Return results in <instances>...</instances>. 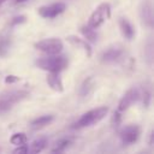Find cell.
Listing matches in <instances>:
<instances>
[{"mask_svg": "<svg viewBox=\"0 0 154 154\" xmlns=\"http://www.w3.org/2000/svg\"><path fill=\"white\" fill-rule=\"evenodd\" d=\"M108 113V107L102 106V107H97L94 109H90L85 113H83L78 120L73 124V129H83L87 126H91L96 123H99L100 120H102Z\"/></svg>", "mask_w": 154, "mask_h": 154, "instance_id": "3957f363", "label": "cell"}, {"mask_svg": "<svg viewBox=\"0 0 154 154\" xmlns=\"http://www.w3.org/2000/svg\"><path fill=\"white\" fill-rule=\"evenodd\" d=\"M5 1H7V0H0V5H2Z\"/></svg>", "mask_w": 154, "mask_h": 154, "instance_id": "4316f807", "label": "cell"}, {"mask_svg": "<svg viewBox=\"0 0 154 154\" xmlns=\"http://www.w3.org/2000/svg\"><path fill=\"white\" fill-rule=\"evenodd\" d=\"M141 135V129L138 125L136 124H130L124 126L120 132H119V137L122 140V142L124 144H134L138 141Z\"/></svg>", "mask_w": 154, "mask_h": 154, "instance_id": "ba28073f", "label": "cell"}, {"mask_svg": "<svg viewBox=\"0 0 154 154\" xmlns=\"http://www.w3.org/2000/svg\"><path fill=\"white\" fill-rule=\"evenodd\" d=\"M46 82L52 90H54L57 93L64 91V84H63V81H61L59 72H48V75L46 77Z\"/></svg>", "mask_w": 154, "mask_h": 154, "instance_id": "8fae6325", "label": "cell"}, {"mask_svg": "<svg viewBox=\"0 0 154 154\" xmlns=\"http://www.w3.org/2000/svg\"><path fill=\"white\" fill-rule=\"evenodd\" d=\"M149 146H153V143H154V135H153V131H150V134H149Z\"/></svg>", "mask_w": 154, "mask_h": 154, "instance_id": "d4e9b609", "label": "cell"}, {"mask_svg": "<svg viewBox=\"0 0 154 154\" xmlns=\"http://www.w3.org/2000/svg\"><path fill=\"white\" fill-rule=\"evenodd\" d=\"M94 89V82L91 77H88L87 79H84V82L82 83V85L79 87V95L82 97H87L88 95L91 94Z\"/></svg>", "mask_w": 154, "mask_h": 154, "instance_id": "e0dca14e", "label": "cell"}, {"mask_svg": "<svg viewBox=\"0 0 154 154\" xmlns=\"http://www.w3.org/2000/svg\"><path fill=\"white\" fill-rule=\"evenodd\" d=\"M140 96H141V95H140V91H138L137 88H130V89L122 96V99L119 100L118 106H117V109H116L114 112L123 116V113H124L125 111H128V109L131 107V105H134V103L140 99Z\"/></svg>", "mask_w": 154, "mask_h": 154, "instance_id": "8992f818", "label": "cell"}, {"mask_svg": "<svg viewBox=\"0 0 154 154\" xmlns=\"http://www.w3.org/2000/svg\"><path fill=\"white\" fill-rule=\"evenodd\" d=\"M119 29H120V32H122V35L126 38V40H132L134 37H135V28L132 26V24L129 22V19L128 18H125V17H120L119 18Z\"/></svg>", "mask_w": 154, "mask_h": 154, "instance_id": "4fadbf2b", "label": "cell"}, {"mask_svg": "<svg viewBox=\"0 0 154 154\" xmlns=\"http://www.w3.org/2000/svg\"><path fill=\"white\" fill-rule=\"evenodd\" d=\"M124 54H125L124 48L120 45H114V46L108 47L107 49H105L101 53L100 60L103 64H114V63H118L119 60H122Z\"/></svg>", "mask_w": 154, "mask_h": 154, "instance_id": "52a82bcc", "label": "cell"}, {"mask_svg": "<svg viewBox=\"0 0 154 154\" xmlns=\"http://www.w3.org/2000/svg\"><path fill=\"white\" fill-rule=\"evenodd\" d=\"M34 47L37 51H41L46 54H59V53H61L64 45L60 38L51 37V38H45V40L36 42L34 45Z\"/></svg>", "mask_w": 154, "mask_h": 154, "instance_id": "5b68a950", "label": "cell"}, {"mask_svg": "<svg viewBox=\"0 0 154 154\" xmlns=\"http://www.w3.org/2000/svg\"><path fill=\"white\" fill-rule=\"evenodd\" d=\"M29 96V93L26 90H6L0 94V114L8 112L13 108V106L23 100H25Z\"/></svg>", "mask_w": 154, "mask_h": 154, "instance_id": "7a4b0ae2", "label": "cell"}, {"mask_svg": "<svg viewBox=\"0 0 154 154\" xmlns=\"http://www.w3.org/2000/svg\"><path fill=\"white\" fill-rule=\"evenodd\" d=\"M81 32L84 36L85 41H88V42H96L97 41V32L95 31V29H93L88 24L81 26Z\"/></svg>", "mask_w": 154, "mask_h": 154, "instance_id": "2e32d148", "label": "cell"}, {"mask_svg": "<svg viewBox=\"0 0 154 154\" xmlns=\"http://www.w3.org/2000/svg\"><path fill=\"white\" fill-rule=\"evenodd\" d=\"M66 41H67L69 43H71L73 47L82 49V51H83L88 57H90V55H91V48H90V45H89V42H88V41H85L84 38H79L78 36L70 35V36H67V37H66Z\"/></svg>", "mask_w": 154, "mask_h": 154, "instance_id": "7c38bea8", "label": "cell"}, {"mask_svg": "<svg viewBox=\"0 0 154 154\" xmlns=\"http://www.w3.org/2000/svg\"><path fill=\"white\" fill-rule=\"evenodd\" d=\"M26 22V17L25 16H23V14H19V16H16V17H13L12 19H11V26H16V25H18V24H23V23H25Z\"/></svg>", "mask_w": 154, "mask_h": 154, "instance_id": "44dd1931", "label": "cell"}, {"mask_svg": "<svg viewBox=\"0 0 154 154\" xmlns=\"http://www.w3.org/2000/svg\"><path fill=\"white\" fill-rule=\"evenodd\" d=\"M65 10H66V5L64 2L59 1V2H54V4H51V5H45V6L38 7L37 12L42 18L52 19V18H55L59 14H61Z\"/></svg>", "mask_w": 154, "mask_h": 154, "instance_id": "9c48e42d", "label": "cell"}, {"mask_svg": "<svg viewBox=\"0 0 154 154\" xmlns=\"http://www.w3.org/2000/svg\"><path fill=\"white\" fill-rule=\"evenodd\" d=\"M71 143H72L71 138H61V140H59V141L55 143V147H54L51 152H52V153H61V152H65V150L70 147Z\"/></svg>", "mask_w": 154, "mask_h": 154, "instance_id": "d6986e66", "label": "cell"}, {"mask_svg": "<svg viewBox=\"0 0 154 154\" xmlns=\"http://www.w3.org/2000/svg\"><path fill=\"white\" fill-rule=\"evenodd\" d=\"M10 142L14 146H22V144H26L28 142V136L24 132H16L11 136Z\"/></svg>", "mask_w": 154, "mask_h": 154, "instance_id": "ffe728a7", "label": "cell"}, {"mask_svg": "<svg viewBox=\"0 0 154 154\" xmlns=\"http://www.w3.org/2000/svg\"><path fill=\"white\" fill-rule=\"evenodd\" d=\"M138 13H140V18H141L142 23L148 28H153V25H154L153 5L149 0H144L141 2L140 8H138Z\"/></svg>", "mask_w": 154, "mask_h": 154, "instance_id": "30bf717a", "label": "cell"}, {"mask_svg": "<svg viewBox=\"0 0 154 154\" xmlns=\"http://www.w3.org/2000/svg\"><path fill=\"white\" fill-rule=\"evenodd\" d=\"M24 1H26V0H14V2H16V4H19V2H24Z\"/></svg>", "mask_w": 154, "mask_h": 154, "instance_id": "484cf974", "label": "cell"}, {"mask_svg": "<svg viewBox=\"0 0 154 154\" xmlns=\"http://www.w3.org/2000/svg\"><path fill=\"white\" fill-rule=\"evenodd\" d=\"M54 120V117L52 114H46V116H41L34 120H31L30 123V128L31 130H40L46 128L47 125H49Z\"/></svg>", "mask_w": 154, "mask_h": 154, "instance_id": "5bb4252c", "label": "cell"}, {"mask_svg": "<svg viewBox=\"0 0 154 154\" xmlns=\"http://www.w3.org/2000/svg\"><path fill=\"white\" fill-rule=\"evenodd\" d=\"M48 144V140L46 137H38L36 138L32 143H31V148L29 149V152L31 153H40L42 152Z\"/></svg>", "mask_w": 154, "mask_h": 154, "instance_id": "ac0fdd59", "label": "cell"}, {"mask_svg": "<svg viewBox=\"0 0 154 154\" xmlns=\"http://www.w3.org/2000/svg\"><path fill=\"white\" fill-rule=\"evenodd\" d=\"M35 65L48 72H61L69 65V59L65 55L59 54H48V57L38 58L35 61Z\"/></svg>", "mask_w": 154, "mask_h": 154, "instance_id": "6da1fadb", "label": "cell"}, {"mask_svg": "<svg viewBox=\"0 0 154 154\" xmlns=\"http://www.w3.org/2000/svg\"><path fill=\"white\" fill-rule=\"evenodd\" d=\"M20 81V77L18 76H14V75H8L5 77V83L6 84H13V83H17Z\"/></svg>", "mask_w": 154, "mask_h": 154, "instance_id": "7402d4cb", "label": "cell"}, {"mask_svg": "<svg viewBox=\"0 0 154 154\" xmlns=\"http://www.w3.org/2000/svg\"><path fill=\"white\" fill-rule=\"evenodd\" d=\"M12 40L11 36L7 34H0V58H4L8 54L11 49Z\"/></svg>", "mask_w": 154, "mask_h": 154, "instance_id": "9a60e30c", "label": "cell"}, {"mask_svg": "<svg viewBox=\"0 0 154 154\" xmlns=\"http://www.w3.org/2000/svg\"><path fill=\"white\" fill-rule=\"evenodd\" d=\"M29 152V148H28V146L26 144H22V146H17V148L16 149H13V153L14 154H26Z\"/></svg>", "mask_w": 154, "mask_h": 154, "instance_id": "603a6c76", "label": "cell"}, {"mask_svg": "<svg viewBox=\"0 0 154 154\" xmlns=\"http://www.w3.org/2000/svg\"><path fill=\"white\" fill-rule=\"evenodd\" d=\"M109 17H111V5L108 2H102L90 14L89 20H88V25L91 26L93 29H97Z\"/></svg>", "mask_w": 154, "mask_h": 154, "instance_id": "277c9868", "label": "cell"}, {"mask_svg": "<svg viewBox=\"0 0 154 154\" xmlns=\"http://www.w3.org/2000/svg\"><path fill=\"white\" fill-rule=\"evenodd\" d=\"M142 97H143V106H144V107H148V106H149V101H150V91L144 90Z\"/></svg>", "mask_w": 154, "mask_h": 154, "instance_id": "cb8c5ba5", "label": "cell"}]
</instances>
